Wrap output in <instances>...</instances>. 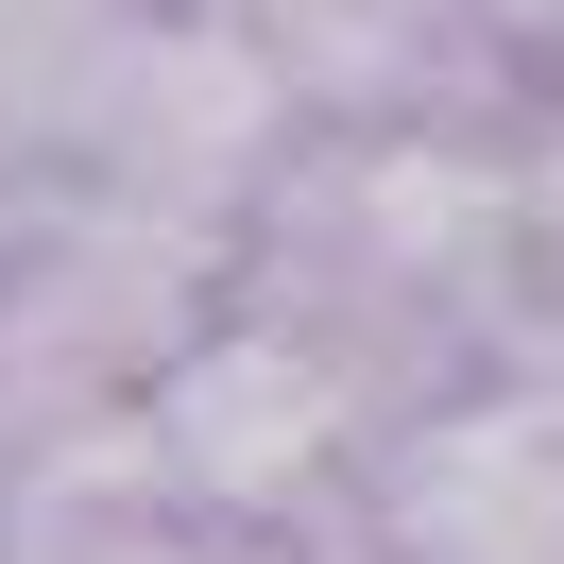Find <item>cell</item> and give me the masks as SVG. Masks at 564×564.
<instances>
[{
	"mask_svg": "<svg viewBox=\"0 0 564 564\" xmlns=\"http://www.w3.org/2000/svg\"><path fill=\"white\" fill-rule=\"evenodd\" d=\"M240 308L308 325L359 393L427 411V393L496 377L530 343V223H513V120H445V138H308L274 206L240 223Z\"/></svg>",
	"mask_w": 564,
	"mask_h": 564,
	"instance_id": "1",
	"label": "cell"
},
{
	"mask_svg": "<svg viewBox=\"0 0 564 564\" xmlns=\"http://www.w3.org/2000/svg\"><path fill=\"white\" fill-rule=\"evenodd\" d=\"M120 445H138V479L172 496V513L257 530V547H308L325 496H343L359 445H377V393H359L308 325H274V308L223 291V325L138 393V411H120Z\"/></svg>",
	"mask_w": 564,
	"mask_h": 564,
	"instance_id": "2",
	"label": "cell"
},
{
	"mask_svg": "<svg viewBox=\"0 0 564 564\" xmlns=\"http://www.w3.org/2000/svg\"><path fill=\"white\" fill-rule=\"evenodd\" d=\"M291 564H564V359L393 411Z\"/></svg>",
	"mask_w": 564,
	"mask_h": 564,
	"instance_id": "3",
	"label": "cell"
},
{
	"mask_svg": "<svg viewBox=\"0 0 564 564\" xmlns=\"http://www.w3.org/2000/svg\"><path fill=\"white\" fill-rule=\"evenodd\" d=\"M0 564H291V547L172 513V496L138 479V445H120V427H86V445H52L35 479H18V513H0Z\"/></svg>",
	"mask_w": 564,
	"mask_h": 564,
	"instance_id": "4",
	"label": "cell"
},
{
	"mask_svg": "<svg viewBox=\"0 0 564 564\" xmlns=\"http://www.w3.org/2000/svg\"><path fill=\"white\" fill-rule=\"evenodd\" d=\"M138 35H154V0H0V154L18 138L86 154V120L138 69Z\"/></svg>",
	"mask_w": 564,
	"mask_h": 564,
	"instance_id": "5",
	"label": "cell"
},
{
	"mask_svg": "<svg viewBox=\"0 0 564 564\" xmlns=\"http://www.w3.org/2000/svg\"><path fill=\"white\" fill-rule=\"evenodd\" d=\"M496 18V52H513V69H564V0H479Z\"/></svg>",
	"mask_w": 564,
	"mask_h": 564,
	"instance_id": "6",
	"label": "cell"
},
{
	"mask_svg": "<svg viewBox=\"0 0 564 564\" xmlns=\"http://www.w3.org/2000/svg\"><path fill=\"white\" fill-rule=\"evenodd\" d=\"M18 240H35V223H18V206H0V274H18Z\"/></svg>",
	"mask_w": 564,
	"mask_h": 564,
	"instance_id": "7",
	"label": "cell"
}]
</instances>
